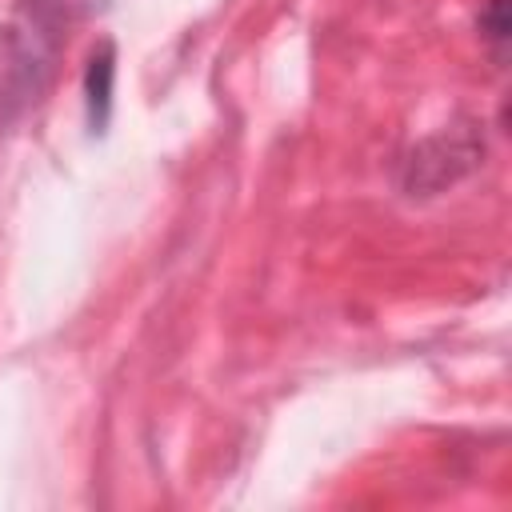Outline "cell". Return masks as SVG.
I'll return each instance as SVG.
<instances>
[{
    "label": "cell",
    "mask_w": 512,
    "mask_h": 512,
    "mask_svg": "<svg viewBox=\"0 0 512 512\" xmlns=\"http://www.w3.org/2000/svg\"><path fill=\"white\" fill-rule=\"evenodd\" d=\"M112 76H116V52L112 44H100L84 72V100H88V124L92 132H104L112 112Z\"/></svg>",
    "instance_id": "6da1fadb"
},
{
    "label": "cell",
    "mask_w": 512,
    "mask_h": 512,
    "mask_svg": "<svg viewBox=\"0 0 512 512\" xmlns=\"http://www.w3.org/2000/svg\"><path fill=\"white\" fill-rule=\"evenodd\" d=\"M480 40L492 48L496 64H504V48H508V0H488L480 8Z\"/></svg>",
    "instance_id": "7a4b0ae2"
}]
</instances>
